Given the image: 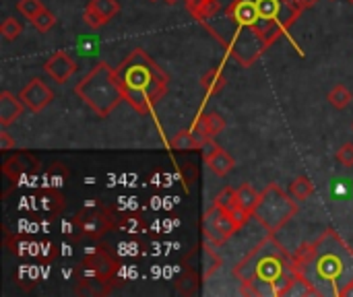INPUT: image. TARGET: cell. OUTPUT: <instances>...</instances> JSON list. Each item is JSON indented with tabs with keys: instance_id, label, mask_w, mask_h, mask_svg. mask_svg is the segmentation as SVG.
<instances>
[{
	"instance_id": "f546056e",
	"label": "cell",
	"mask_w": 353,
	"mask_h": 297,
	"mask_svg": "<svg viewBox=\"0 0 353 297\" xmlns=\"http://www.w3.org/2000/svg\"><path fill=\"white\" fill-rule=\"evenodd\" d=\"M298 2V6L302 8V10H306V8H310V6H314L319 0H296Z\"/></svg>"
},
{
	"instance_id": "d6986e66",
	"label": "cell",
	"mask_w": 353,
	"mask_h": 297,
	"mask_svg": "<svg viewBox=\"0 0 353 297\" xmlns=\"http://www.w3.org/2000/svg\"><path fill=\"white\" fill-rule=\"evenodd\" d=\"M327 99H329V103H331L335 110H345V107L353 101V93L345 87V85H335V87L329 91Z\"/></svg>"
},
{
	"instance_id": "603a6c76",
	"label": "cell",
	"mask_w": 353,
	"mask_h": 297,
	"mask_svg": "<svg viewBox=\"0 0 353 297\" xmlns=\"http://www.w3.org/2000/svg\"><path fill=\"white\" fill-rule=\"evenodd\" d=\"M39 33H46V31H50L54 25H56V17H54V12H50L48 8H43L39 14H35L31 21H29Z\"/></svg>"
},
{
	"instance_id": "f1b7e54d",
	"label": "cell",
	"mask_w": 353,
	"mask_h": 297,
	"mask_svg": "<svg viewBox=\"0 0 353 297\" xmlns=\"http://www.w3.org/2000/svg\"><path fill=\"white\" fill-rule=\"evenodd\" d=\"M10 149H14V141L8 136L6 130H2L0 132V151H10Z\"/></svg>"
},
{
	"instance_id": "cb8c5ba5",
	"label": "cell",
	"mask_w": 353,
	"mask_h": 297,
	"mask_svg": "<svg viewBox=\"0 0 353 297\" xmlns=\"http://www.w3.org/2000/svg\"><path fill=\"white\" fill-rule=\"evenodd\" d=\"M21 33H23V25H21L17 19L8 17V19L2 21V25H0V35H2L6 41H14Z\"/></svg>"
},
{
	"instance_id": "d4e9b609",
	"label": "cell",
	"mask_w": 353,
	"mask_h": 297,
	"mask_svg": "<svg viewBox=\"0 0 353 297\" xmlns=\"http://www.w3.org/2000/svg\"><path fill=\"white\" fill-rule=\"evenodd\" d=\"M213 205L230 213V211L236 207V188H230V186H225V188H223V190H221V192L215 196Z\"/></svg>"
},
{
	"instance_id": "7a4b0ae2",
	"label": "cell",
	"mask_w": 353,
	"mask_h": 297,
	"mask_svg": "<svg viewBox=\"0 0 353 297\" xmlns=\"http://www.w3.org/2000/svg\"><path fill=\"white\" fill-rule=\"evenodd\" d=\"M292 258L298 275L314 287L329 285L331 296H353V248L335 229H327Z\"/></svg>"
},
{
	"instance_id": "ac0fdd59",
	"label": "cell",
	"mask_w": 353,
	"mask_h": 297,
	"mask_svg": "<svg viewBox=\"0 0 353 297\" xmlns=\"http://www.w3.org/2000/svg\"><path fill=\"white\" fill-rule=\"evenodd\" d=\"M116 229H122L124 234H130V236H137V234H143L147 229V223L141 215L137 213H130L122 219H118L116 223Z\"/></svg>"
},
{
	"instance_id": "4fadbf2b",
	"label": "cell",
	"mask_w": 353,
	"mask_h": 297,
	"mask_svg": "<svg viewBox=\"0 0 353 297\" xmlns=\"http://www.w3.org/2000/svg\"><path fill=\"white\" fill-rule=\"evenodd\" d=\"M25 112V103L21 101V97H14L10 91H2L0 93V126L8 128L10 124H14Z\"/></svg>"
},
{
	"instance_id": "9a60e30c",
	"label": "cell",
	"mask_w": 353,
	"mask_h": 297,
	"mask_svg": "<svg viewBox=\"0 0 353 297\" xmlns=\"http://www.w3.org/2000/svg\"><path fill=\"white\" fill-rule=\"evenodd\" d=\"M228 85L225 74L221 72V68H209L203 76H201V87L205 89V93L211 95H219Z\"/></svg>"
},
{
	"instance_id": "277c9868",
	"label": "cell",
	"mask_w": 353,
	"mask_h": 297,
	"mask_svg": "<svg viewBox=\"0 0 353 297\" xmlns=\"http://www.w3.org/2000/svg\"><path fill=\"white\" fill-rule=\"evenodd\" d=\"M232 275L240 281H263L273 287V296L285 297V291L296 281L298 271L294 267L292 254L275 240V236H267V240L259 242L232 271Z\"/></svg>"
},
{
	"instance_id": "7402d4cb",
	"label": "cell",
	"mask_w": 353,
	"mask_h": 297,
	"mask_svg": "<svg viewBox=\"0 0 353 297\" xmlns=\"http://www.w3.org/2000/svg\"><path fill=\"white\" fill-rule=\"evenodd\" d=\"M203 120L207 124V132L211 139L219 136L223 130H225V120L217 114V112H209V114H203Z\"/></svg>"
},
{
	"instance_id": "3957f363",
	"label": "cell",
	"mask_w": 353,
	"mask_h": 297,
	"mask_svg": "<svg viewBox=\"0 0 353 297\" xmlns=\"http://www.w3.org/2000/svg\"><path fill=\"white\" fill-rule=\"evenodd\" d=\"M116 74L124 101L143 116L155 110L170 87L168 72L141 48H134L116 66Z\"/></svg>"
},
{
	"instance_id": "836d02e7",
	"label": "cell",
	"mask_w": 353,
	"mask_h": 297,
	"mask_svg": "<svg viewBox=\"0 0 353 297\" xmlns=\"http://www.w3.org/2000/svg\"><path fill=\"white\" fill-rule=\"evenodd\" d=\"M352 130H353V124H352Z\"/></svg>"
},
{
	"instance_id": "7c38bea8",
	"label": "cell",
	"mask_w": 353,
	"mask_h": 297,
	"mask_svg": "<svg viewBox=\"0 0 353 297\" xmlns=\"http://www.w3.org/2000/svg\"><path fill=\"white\" fill-rule=\"evenodd\" d=\"M203 151H205V163H207V167H209L215 176L223 178V176H228V174L236 167V159H234L223 147L215 145V139L209 141V143L203 147Z\"/></svg>"
},
{
	"instance_id": "8992f818",
	"label": "cell",
	"mask_w": 353,
	"mask_h": 297,
	"mask_svg": "<svg viewBox=\"0 0 353 297\" xmlns=\"http://www.w3.org/2000/svg\"><path fill=\"white\" fill-rule=\"evenodd\" d=\"M120 263L108 248H91L74 267V291L87 296H105L116 283Z\"/></svg>"
},
{
	"instance_id": "484cf974",
	"label": "cell",
	"mask_w": 353,
	"mask_h": 297,
	"mask_svg": "<svg viewBox=\"0 0 353 297\" xmlns=\"http://www.w3.org/2000/svg\"><path fill=\"white\" fill-rule=\"evenodd\" d=\"M17 8H19V12L21 14H25L29 21L35 17V14H39L46 6H43V2H39V0H19L17 2Z\"/></svg>"
},
{
	"instance_id": "1f68e13d",
	"label": "cell",
	"mask_w": 353,
	"mask_h": 297,
	"mask_svg": "<svg viewBox=\"0 0 353 297\" xmlns=\"http://www.w3.org/2000/svg\"><path fill=\"white\" fill-rule=\"evenodd\" d=\"M347 2H350V4H353V0H347Z\"/></svg>"
},
{
	"instance_id": "4316f807",
	"label": "cell",
	"mask_w": 353,
	"mask_h": 297,
	"mask_svg": "<svg viewBox=\"0 0 353 297\" xmlns=\"http://www.w3.org/2000/svg\"><path fill=\"white\" fill-rule=\"evenodd\" d=\"M335 159L343 165V167H353V143H345L339 147Z\"/></svg>"
},
{
	"instance_id": "30bf717a",
	"label": "cell",
	"mask_w": 353,
	"mask_h": 297,
	"mask_svg": "<svg viewBox=\"0 0 353 297\" xmlns=\"http://www.w3.org/2000/svg\"><path fill=\"white\" fill-rule=\"evenodd\" d=\"M120 12L118 0H89L83 10V21L91 29H99L108 25L116 14Z\"/></svg>"
},
{
	"instance_id": "52a82bcc",
	"label": "cell",
	"mask_w": 353,
	"mask_h": 297,
	"mask_svg": "<svg viewBox=\"0 0 353 297\" xmlns=\"http://www.w3.org/2000/svg\"><path fill=\"white\" fill-rule=\"evenodd\" d=\"M298 215V201L281 190L279 184H269L261 192V203L254 211V219L267 232V236H277L294 217Z\"/></svg>"
},
{
	"instance_id": "ba28073f",
	"label": "cell",
	"mask_w": 353,
	"mask_h": 297,
	"mask_svg": "<svg viewBox=\"0 0 353 297\" xmlns=\"http://www.w3.org/2000/svg\"><path fill=\"white\" fill-rule=\"evenodd\" d=\"M116 213L112 207L95 201L85 205L72 215L70 229L74 240H99L110 229H116Z\"/></svg>"
},
{
	"instance_id": "5bb4252c",
	"label": "cell",
	"mask_w": 353,
	"mask_h": 297,
	"mask_svg": "<svg viewBox=\"0 0 353 297\" xmlns=\"http://www.w3.org/2000/svg\"><path fill=\"white\" fill-rule=\"evenodd\" d=\"M259 203H261V192H256L250 184H242V186L236 188V207L234 209H240L242 213L254 217V211H256Z\"/></svg>"
},
{
	"instance_id": "83f0119b",
	"label": "cell",
	"mask_w": 353,
	"mask_h": 297,
	"mask_svg": "<svg viewBox=\"0 0 353 297\" xmlns=\"http://www.w3.org/2000/svg\"><path fill=\"white\" fill-rule=\"evenodd\" d=\"M207 2H209V0H184V4H186L188 12H190L194 19L203 12V8L207 6Z\"/></svg>"
},
{
	"instance_id": "5b68a950",
	"label": "cell",
	"mask_w": 353,
	"mask_h": 297,
	"mask_svg": "<svg viewBox=\"0 0 353 297\" xmlns=\"http://www.w3.org/2000/svg\"><path fill=\"white\" fill-rule=\"evenodd\" d=\"M74 93L81 101H85L99 118H108L120 101H124L116 68L108 62H97L77 85Z\"/></svg>"
},
{
	"instance_id": "4dcf8cb0",
	"label": "cell",
	"mask_w": 353,
	"mask_h": 297,
	"mask_svg": "<svg viewBox=\"0 0 353 297\" xmlns=\"http://www.w3.org/2000/svg\"><path fill=\"white\" fill-rule=\"evenodd\" d=\"M165 4H176V2H180V0H163Z\"/></svg>"
},
{
	"instance_id": "ffe728a7",
	"label": "cell",
	"mask_w": 353,
	"mask_h": 297,
	"mask_svg": "<svg viewBox=\"0 0 353 297\" xmlns=\"http://www.w3.org/2000/svg\"><path fill=\"white\" fill-rule=\"evenodd\" d=\"M203 265H205L203 279H209L213 273H217V271L221 269V258H219V254L213 250L211 244H205V250H203Z\"/></svg>"
},
{
	"instance_id": "9c48e42d",
	"label": "cell",
	"mask_w": 353,
	"mask_h": 297,
	"mask_svg": "<svg viewBox=\"0 0 353 297\" xmlns=\"http://www.w3.org/2000/svg\"><path fill=\"white\" fill-rule=\"evenodd\" d=\"M21 101L25 103V107L33 114L43 112L52 101H54V91L41 81V79H31L19 93Z\"/></svg>"
},
{
	"instance_id": "2e32d148",
	"label": "cell",
	"mask_w": 353,
	"mask_h": 297,
	"mask_svg": "<svg viewBox=\"0 0 353 297\" xmlns=\"http://www.w3.org/2000/svg\"><path fill=\"white\" fill-rule=\"evenodd\" d=\"M170 147L174 151H201L205 145L203 141L192 132V130H180L178 134H174V139L170 141Z\"/></svg>"
},
{
	"instance_id": "e0dca14e",
	"label": "cell",
	"mask_w": 353,
	"mask_h": 297,
	"mask_svg": "<svg viewBox=\"0 0 353 297\" xmlns=\"http://www.w3.org/2000/svg\"><path fill=\"white\" fill-rule=\"evenodd\" d=\"M290 194H292L298 203H304V201H308V198L314 194V184L310 182L308 176H298V178L290 184Z\"/></svg>"
},
{
	"instance_id": "d6a6232c",
	"label": "cell",
	"mask_w": 353,
	"mask_h": 297,
	"mask_svg": "<svg viewBox=\"0 0 353 297\" xmlns=\"http://www.w3.org/2000/svg\"><path fill=\"white\" fill-rule=\"evenodd\" d=\"M149 2H157V0H149Z\"/></svg>"
},
{
	"instance_id": "44dd1931",
	"label": "cell",
	"mask_w": 353,
	"mask_h": 297,
	"mask_svg": "<svg viewBox=\"0 0 353 297\" xmlns=\"http://www.w3.org/2000/svg\"><path fill=\"white\" fill-rule=\"evenodd\" d=\"M25 159H27V155H14V157H10V159L2 165V167H17V170L8 176L12 182H19V180H23V178L29 174V167H31V165H27Z\"/></svg>"
},
{
	"instance_id": "8fae6325",
	"label": "cell",
	"mask_w": 353,
	"mask_h": 297,
	"mask_svg": "<svg viewBox=\"0 0 353 297\" xmlns=\"http://www.w3.org/2000/svg\"><path fill=\"white\" fill-rule=\"evenodd\" d=\"M43 70H46V74H48L50 79H54L56 83L64 85V83L79 70V66H77V62L70 58L68 52L58 50V52H54V54L46 60Z\"/></svg>"
},
{
	"instance_id": "6da1fadb",
	"label": "cell",
	"mask_w": 353,
	"mask_h": 297,
	"mask_svg": "<svg viewBox=\"0 0 353 297\" xmlns=\"http://www.w3.org/2000/svg\"><path fill=\"white\" fill-rule=\"evenodd\" d=\"M196 21L244 68H250L281 35H288L279 25L261 17L256 0H209Z\"/></svg>"
}]
</instances>
